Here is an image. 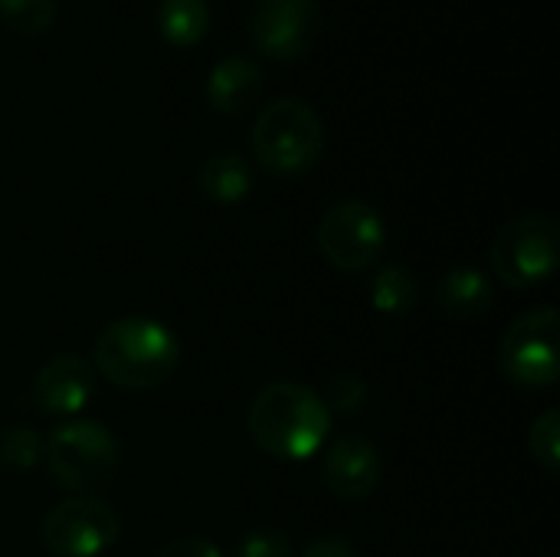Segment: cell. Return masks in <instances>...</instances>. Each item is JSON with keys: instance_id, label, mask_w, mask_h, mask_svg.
I'll return each mask as SVG.
<instances>
[{"instance_id": "cell-13", "label": "cell", "mask_w": 560, "mask_h": 557, "mask_svg": "<svg viewBox=\"0 0 560 557\" xmlns=\"http://www.w3.org/2000/svg\"><path fill=\"white\" fill-rule=\"evenodd\" d=\"M495 302L492 279L476 266L450 269L436 286V305L450 322H479Z\"/></svg>"}, {"instance_id": "cell-16", "label": "cell", "mask_w": 560, "mask_h": 557, "mask_svg": "<svg viewBox=\"0 0 560 557\" xmlns=\"http://www.w3.org/2000/svg\"><path fill=\"white\" fill-rule=\"evenodd\" d=\"M368 299L384 315H410L420 302V282L407 266L387 263L371 276Z\"/></svg>"}, {"instance_id": "cell-12", "label": "cell", "mask_w": 560, "mask_h": 557, "mask_svg": "<svg viewBox=\"0 0 560 557\" xmlns=\"http://www.w3.org/2000/svg\"><path fill=\"white\" fill-rule=\"evenodd\" d=\"M262 85H266L262 66L253 56L236 53V56L220 59L210 69V76H207V102L220 115L243 118L262 98Z\"/></svg>"}, {"instance_id": "cell-6", "label": "cell", "mask_w": 560, "mask_h": 557, "mask_svg": "<svg viewBox=\"0 0 560 557\" xmlns=\"http://www.w3.org/2000/svg\"><path fill=\"white\" fill-rule=\"evenodd\" d=\"M502 374L525 391H548L560 381V315L555 305L518 315L499 348Z\"/></svg>"}, {"instance_id": "cell-3", "label": "cell", "mask_w": 560, "mask_h": 557, "mask_svg": "<svg viewBox=\"0 0 560 557\" xmlns=\"http://www.w3.org/2000/svg\"><path fill=\"white\" fill-rule=\"evenodd\" d=\"M249 148L269 177H305L322 161L325 121L305 98L279 95L259 108L249 131Z\"/></svg>"}, {"instance_id": "cell-2", "label": "cell", "mask_w": 560, "mask_h": 557, "mask_svg": "<svg viewBox=\"0 0 560 557\" xmlns=\"http://www.w3.org/2000/svg\"><path fill=\"white\" fill-rule=\"evenodd\" d=\"M246 430L266 456L299 463L312 460L325 446L331 433V414L322 394L308 384L276 381L249 401Z\"/></svg>"}, {"instance_id": "cell-22", "label": "cell", "mask_w": 560, "mask_h": 557, "mask_svg": "<svg viewBox=\"0 0 560 557\" xmlns=\"http://www.w3.org/2000/svg\"><path fill=\"white\" fill-rule=\"evenodd\" d=\"M154 557H223V552L203 535H187V538H177V542L164 545Z\"/></svg>"}, {"instance_id": "cell-4", "label": "cell", "mask_w": 560, "mask_h": 557, "mask_svg": "<svg viewBox=\"0 0 560 557\" xmlns=\"http://www.w3.org/2000/svg\"><path fill=\"white\" fill-rule=\"evenodd\" d=\"M43 463L59 489L72 496H95L115 483L121 443L105 423L72 417L43 437Z\"/></svg>"}, {"instance_id": "cell-5", "label": "cell", "mask_w": 560, "mask_h": 557, "mask_svg": "<svg viewBox=\"0 0 560 557\" xmlns=\"http://www.w3.org/2000/svg\"><path fill=\"white\" fill-rule=\"evenodd\" d=\"M560 256V227L548 213H525L509 220L489 250L492 272L509 289H535L555 276Z\"/></svg>"}, {"instance_id": "cell-18", "label": "cell", "mask_w": 560, "mask_h": 557, "mask_svg": "<svg viewBox=\"0 0 560 557\" xmlns=\"http://www.w3.org/2000/svg\"><path fill=\"white\" fill-rule=\"evenodd\" d=\"M43 463V437L33 427H10L0 433V466L10 473H30Z\"/></svg>"}, {"instance_id": "cell-15", "label": "cell", "mask_w": 560, "mask_h": 557, "mask_svg": "<svg viewBox=\"0 0 560 557\" xmlns=\"http://www.w3.org/2000/svg\"><path fill=\"white\" fill-rule=\"evenodd\" d=\"M154 23L167 46L194 49L210 33V3L207 0H158Z\"/></svg>"}, {"instance_id": "cell-7", "label": "cell", "mask_w": 560, "mask_h": 557, "mask_svg": "<svg viewBox=\"0 0 560 557\" xmlns=\"http://www.w3.org/2000/svg\"><path fill=\"white\" fill-rule=\"evenodd\" d=\"M318 253L345 276L368 272L377 266L387 246V223L368 200H338L318 220Z\"/></svg>"}, {"instance_id": "cell-23", "label": "cell", "mask_w": 560, "mask_h": 557, "mask_svg": "<svg viewBox=\"0 0 560 557\" xmlns=\"http://www.w3.org/2000/svg\"><path fill=\"white\" fill-rule=\"evenodd\" d=\"M299 557H361L358 548L348 542V538H338V535H328V538H315L305 552Z\"/></svg>"}, {"instance_id": "cell-10", "label": "cell", "mask_w": 560, "mask_h": 557, "mask_svg": "<svg viewBox=\"0 0 560 557\" xmlns=\"http://www.w3.org/2000/svg\"><path fill=\"white\" fill-rule=\"evenodd\" d=\"M95 394V368L89 358L59 351L39 364L30 384V401L39 414L72 420Z\"/></svg>"}, {"instance_id": "cell-20", "label": "cell", "mask_w": 560, "mask_h": 557, "mask_svg": "<svg viewBox=\"0 0 560 557\" xmlns=\"http://www.w3.org/2000/svg\"><path fill=\"white\" fill-rule=\"evenodd\" d=\"M322 401H325L328 414L354 417V414L368 404V384H364L358 374H351V371L335 374V378L328 381V391H325Z\"/></svg>"}, {"instance_id": "cell-19", "label": "cell", "mask_w": 560, "mask_h": 557, "mask_svg": "<svg viewBox=\"0 0 560 557\" xmlns=\"http://www.w3.org/2000/svg\"><path fill=\"white\" fill-rule=\"evenodd\" d=\"M528 453L532 460L555 476L560 469V410H545L528 430Z\"/></svg>"}, {"instance_id": "cell-21", "label": "cell", "mask_w": 560, "mask_h": 557, "mask_svg": "<svg viewBox=\"0 0 560 557\" xmlns=\"http://www.w3.org/2000/svg\"><path fill=\"white\" fill-rule=\"evenodd\" d=\"M292 542L279 529H249L240 535L233 557H292Z\"/></svg>"}, {"instance_id": "cell-9", "label": "cell", "mask_w": 560, "mask_h": 557, "mask_svg": "<svg viewBox=\"0 0 560 557\" xmlns=\"http://www.w3.org/2000/svg\"><path fill=\"white\" fill-rule=\"evenodd\" d=\"M325 30L318 0H253L246 33L253 49L272 62H295L308 56Z\"/></svg>"}, {"instance_id": "cell-14", "label": "cell", "mask_w": 560, "mask_h": 557, "mask_svg": "<svg viewBox=\"0 0 560 557\" xmlns=\"http://www.w3.org/2000/svg\"><path fill=\"white\" fill-rule=\"evenodd\" d=\"M197 187L210 204L233 207L253 190V164L240 151H217L197 171Z\"/></svg>"}, {"instance_id": "cell-11", "label": "cell", "mask_w": 560, "mask_h": 557, "mask_svg": "<svg viewBox=\"0 0 560 557\" xmlns=\"http://www.w3.org/2000/svg\"><path fill=\"white\" fill-rule=\"evenodd\" d=\"M384 476V460L374 440L361 433H341L331 440L322 460V483L345 502H364Z\"/></svg>"}, {"instance_id": "cell-1", "label": "cell", "mask_w": 560, "mask_h": 557, "mask_svg": "<svg viewBox=\"0 0 560 557\" xmlns=\"http://www.w3.org/2000/svg\"><path fill=\"white\" fill-rule=\"evenodd\" d=\"M92 368L121 391H158L180 368V341L151 315H121L98 332Z\"/></svg>"}, {"instance_id": "cell-17", "label": "cell", "mask_w": 560, "mask_h": 557, "mask_svg": "<svg viewBox=\"0 0 560 557\" xmlns=\"http://www.w3.org/2000/svg\"><path fill=\"white\" fill-rule=\"evenodd\" d=\"M59 0H0V23L20 36H39L56 23Z\"/></svg>"}, {"instance_id": "cell-8", "label": "cell", "mask_w": 560, "mask_h": 557, "mask_svg": "<svg viewBox=\"0 0 560 557\" xmlns=\"http://www.w3.org/2000/svg\"><path fill=\"white\" fill-rule=\"evenodd\" d=\"M118 538V512L95 496H69L39 522V545L52 557H102Z\"/></svg>"}]
</instances>
